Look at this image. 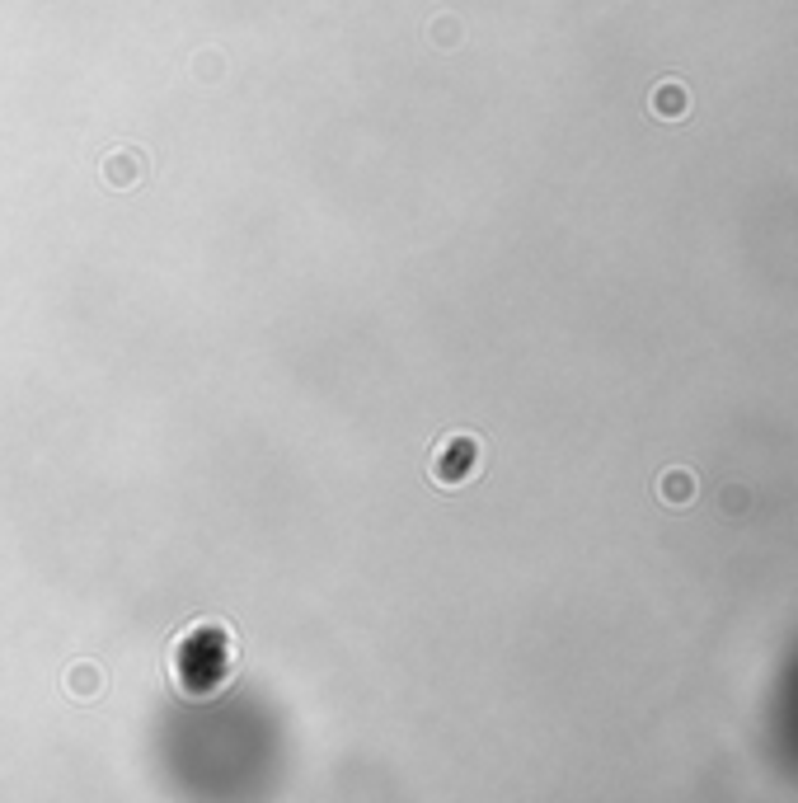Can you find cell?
<instances>
[{
	"label": "cell",
	"instance_id": "obj_1",
	"mask_svg": "<svg viewBox=\"0 0 798 803\" xmlns=\"http://www.w3.org/2000/svg\"><path fill=\"white\" fill-rule=\"evenodd\" d=\"M658 494L667 498V503H691L695 498V475L691 470H667V475L658 479Z\"/></svg>",
	"mask_w": 798,
	"mask_h": 803
},
{
	"label": "cell",
	"instance_id": "obj_2",
	"mask_svg": "<svg viewBox=\"0 0 798 803\" xmlns=\"http://www.w3.org/2000/svg\"><path fill=\"white\" fill-rule=\"evenodd\" d=\"M653 113H658V118H681V113H686V90H681V85H662V90L653 94Z\"/></svg>",
	"mask_w": 798,
	"mask_h": 803
}]
</instances>
